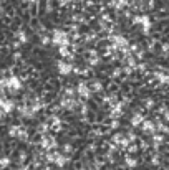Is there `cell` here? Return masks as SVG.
Instances as JSON below:
<instances>
[{
    "label": "cell",
    "instance_id": "5b68a950",
    "mask_svg": "<svg viewBox=\"0 0 169 170\" xmlns=\"http://www.w3.org/2000/svg\"><path fill=\"white\" fill-rule=\"evenodd\" d=\"M124 162H126V167H129V169H136L138 167V160L134 159V157H131V155H128L124 159Z\"/></svg>",
    "mask_w": 169,
    "mask_h": 170
},
{
    "label": "cell",
    "instance_id": "7a4b0ae2",
    "mask_svg": "<svg viewBox=\"0 0 169 170\" xmlns=\"http://www.w3.org/2000/svg\"><path fill=\"white\" fill-rule=\"evenodd\" d=\"M141 130H143L144 134H154L156 132V124L151 122V121H144L143 124H141Z\"/></svg>",
    "mask_w": 169,
    "mask_h": 170
},
{
    "label": "cell",
    "instance_id": "9c48e42d",
    "mask_svg": "<svg viewBox=\"0 0 169 170\" xmlns=\"http://www.w3.org/2000/svg\"><path fill=\"white\" fill-rule=\"evenodd\" d=\"M128 139L131 140V142H136V140H138V135L134 134V132H128Z\"/></svg>",
    "mask_w": 169,
    "mask_h": 170
},
{
    "label": "cell",
    "instance_id": "8992f818",
    "mask_svg": "<svg viewBox=\"0 0 169 170\" xmlns=\"http://www.w3.org/2000/svg\"><path fill=\"white\" fill-rule=\"evenodd\" d=\"M143 122H144V117L141 114H134L133 117H131V124L133 126H139V124H143Z\"/></svg>",
    "mask_w": 169,
    "mask_h": 170
},
{
    "label": "cell",
    "instance_id": "2e32d148",
    "mask_svg": "<svg viewBox=\"0 0 169 170\" xmlns=\"http://www.w3.org/2000/svg\"><path fill=\"white\" fill-rule=\"evenodd\" d=\"M45 170H53V169H50V167H46V169Z\"/></svg>",
    "mask_w": 169,
    "mask_h": 170
},
{
    "label": "cell",
    "instance_id": "4fadbf2b",
    "mask_svg": "<svg viewBox=\"0 0 169 170\" xmlns=\"http://www.w3.org/2000/svg\"><path fill=\"white\" fill-rule=\"evenodd\" d=\"M118 126H119V122L118 121H114V122L111 124V129H118Z\"/></svg>",
    "mask_w": 169,
    "mask_h": 170
},
{
    "label": "cell",
    "instance_id": "52a82bcc",
    "mask_svg": "<svg viewBox=\"0 0 169 170\" xmlns=\"http://www.w3.org/2000/svg\"><path fill=\"white\" fill-rule=\"evenodd\" d=\"M10 162H12V159L10 157H4V159H2V169H7V167H8V165H10Z\"/></svg>",
    "mask_w": 169,
    "mask_h": 170
},
{
    "label": "cell",
    "instance_id": "ba28073f",
    "mask_svg": "<svg viewBox=\"0 0 169 170\" xmlns=\"http://www.w3.org/2000/svg\"><path fill=\"white\" fill-rule=\"evenodd\" d=\"M63 150H65V154H72L73 152V145L72 144H63Z\"/></svg>",
    "mask_w": 169,
    "mask_h": 170
},
{
    "label": "cell",
    "instance_id": "5bb4252c",
    "mask_svg": "<svg viewBox=\"0 0 169 170\" xmlns=\"http://www.w3.org/2000/svg\"><path fill=\"white\" fill-rule=\"evenodd\" d=\"M17 170H30V169H28L27 165H20V167H18V169H17Z\"/></svg>",
    "mask_w": 169,
    "mask_h": 170
},
{
    "label": "cell",
    "instance_id": "30bf717a",
    "mask_svg": "<svg viewBox=\"0 0 169 170\" xmlns=\"http://www.w3.org/2000/svg\"><path fill=\"white\" fill-rule=\"evenodd\" d=\"M18 160H20V162H25L27 160V152H23V150H22V152H18Z\"/></svg>",
    "mask_w": 169,
    "mask_h": 170
},
{
    "label": "cell",
    "instance_id": "9a60e30c",
    "mask_svg": "<svg viewBox=\"0 0 169 170\" xmlns=\"http://www.w3.org/2000/svg\"><path fill=\"white\" fill-rule=\"evenodd\" d=\"M164 119H166V121H168V122H169V112L166 114V116H164Z\"/></svg>",
    "mask_w": 169,
    "mask_h": 170
},
{
    "label": "cell",
    "instance_id": "277c9868",
    "mask_svg": "<svg viewBox=\"0 0 169 170\" xmlns=\"http://www.w3.org/2000/svg\"><path fill=\"white\" fill-rule=\"evenodd\" d=\"M163 144H164V134H153V145H154V149L158 150Z\"/></svg>",
    "mask_w": 169,
    "mask_h": 170
},
{
    "label": "cell",
    "instance_id": "6da1fadb",
    "mask_svg": "<svg viewBox=\"0 0 169 170\" xmlns=\"http://www.w3.org/2000/svg\"><path fill=\"white\" fill-rule=\"evenodd\" d=\"M40 147L41 149H45L46 152L48 150H53L56 147V140H55V137H50V135H43L40 139Z\"/></svg>",
    "mask_w": 169,
    "mask_h": 170
},
{
    "label": "cell",
    "instance_id": "8fae6325",
    "mask_svg": "<svg viewBox=\"0 0 169 170\" xmlns=\"http://www.w3.org/2000/svg\"><path fill=\"white\" fill-rule=\"evenodd\" d=\"M151 162H153V165H159V164H161V159H159V155H154Z\"/></svg>",
    "mask_w": 169,
    "mask_h": 170
},
{
    "label": "cell",
    "instance_id": "e0dca14e",
    "mask_svg": "<svg viewBox=\"0 0 169 170\" xmlns=\"http://www.w3.org/2000/svg\"><path fill=\"white\" fill-rule=\"evenodd\" d=\"M80 170H85V169H80Z\"/></svg>",
    "mask_w": 169,
    "mask_h": 170
},
{
    "label": "cell",
    "instance_id": "3957f363",
    "mask_svg": "<svg viewBox=\"0 0 169 170\" xmlns=\"http://www.w3.org/2000/svg\"><path fill=\"white\" fill-rule=\"evenodd\" d=\"M68 162H70V157H67V154H58L56 155V160H55V165H58V167H65Z\"/></svg>",
    "mask_w": 169,
    "mask_h": 170
},
{
    "label": "cell",
    "instance_id": "7c38bea8",
    "mask_svg": "<svg viewBox=\"0 0 169 170\" xmlns=\"http://www.w3.org/2000/svg\"><path fill=\"white\" fill-rule=\"evenodd\" d=\"M128 152H129V154H133V152H138V147H136V145H131V144H129V145H128Z\"/></svg>",
    "mask_w": 169,
    "mask_h": 170
}]
</instances>
